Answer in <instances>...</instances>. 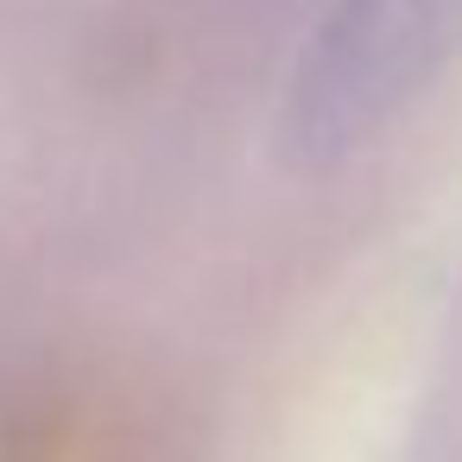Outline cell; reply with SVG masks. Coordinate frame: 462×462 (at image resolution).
<instances>
[{"instance_id": "obj_1", "label": "cell", "mask_w": 462, "mask_h": 462, "mask_svg": "<svg viewBox=\"0 0 462 462\" xmlns=\"http://www.w3.org/2000/svg\"><path fill=\"white\" fill-rule=\"evenodd\" d=\"M456 51L462 0H336L291 83V152H355L367 134L386 127L393 108L430 89L443 64H456Z\"/></svg>"}]
</instances>
